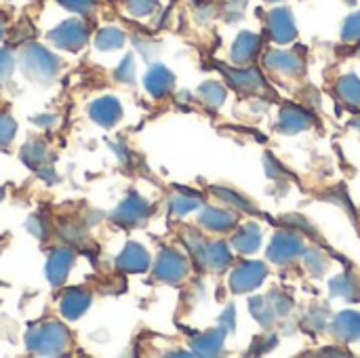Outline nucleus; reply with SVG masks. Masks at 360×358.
I'll list each match as a JSON object with an SVG mask.
<instances>
[{
  "mask_svg": "<svg viewBox=\"0 0 360 358\" xmlns=\"http://www.w3.org/2000/svg\"><path fill=\"white\" fill-rule=\"evenodd\" d=\"M21 70L30 80L49 82L59 72V59L40 44H30L21 53Z\"/></svg>",
  "mask_w": 360,
  "mask_h": 358,
  "instance_id": "2",
  "label": "nucleus"
},
{
  "mask_svg": "<svg viewBox=\"0 0 360 358\" xmlns=\"http://www.w3.org/2000/svg\"><path fill=\"white\" fill-rule=\"evenodd\" d=\"M2 32H4V27H2V21H0V38H2Z\"/></svg>",
  "mask_w": 360,
  "mask_h": 358,
  "instance_id": "18",
  "label": "nucleus"
},
{
  "mask_svg": "<svg viewBox=\"0 0 360 358\" xmlns=\"http://www.w3.org/2000/svg\"><path fill=\"white\" fill-rule=\"evenodd\" d=\"M95 42H97V46L103 49V51L118 49V46H122V42H124V34H122L120 30H116V27H105V30H101V32L97 34Z\"/></svg>",
  "mask_w": 360,
  "mask_h": 358,
  "instance_id": "11",
  "label": "nucleus"
},
{
  "mask_svg": "<svg viewBox=\"0 0 360 358\" xmlns=\"http://www.w3.org/2000/svg\"><path fill=\"white\" fill-rule=\"evenodd\" d=\"M146 87H148V91H152L154 95H160V93H165V91L171 87V74H169L165 68H154V70L148 74V78H146Z\"/></svg>",
  "mask_w": 360,
  "mask_h": 358,
  "instance_id": "10",
  "label": "nucleus"
},
{
  "mask_svg": "<svg viewBox=\"0 0 360 358\" xmlns=\"http://www.w3.org/2000/svg\"><path fill=\"white\" fill-rule=\"evenodd\" d=\"M127 6H129L131 13H135V15L141 17V15H148V13L154 11L156 0H127Z\"/></svg>",
  "mask_w": 360,
  "mask_h": 358,
  "instance_id": "15",
  "label": "nucleus"
},
{
  "mask_svg": "<svg viewBox=\"0 0 360 358\" xmlns=\"http://www.w3.org/2000/svg\"><path fill=\"white\" fill-rule=\"evenodd\" d=\"M86 38H89L86 25L82 21H78V19H68L61 25H57L53 32H49V40L55 46H61V49H68V51L82 49Z\"/></svg>",
  "mask_w": 360,
  "mask_h": 358,
  "instance_id": "3",
  "label": "nucleus"
},
{
  "mask_svg": "<svg viewBox=\"0 0 360 358\" xmlns=\"http://www.w3.org/2000/svg\"><path fill=\"white\" fill-rule=\"evenodd\" d=\"M13 68H15V59L8 51L0 49V82H4L11 74H13Z\"/></svg>",
  "mask_w": 360,
  "mask_h": 358,
  "instance_id": "16",
  "label": "nucleus"
},
{
  "mask_svg": "<svg viewBox=\"0 0 360 358\" xmlns=\"http://www.w3.org/2000/svg\"><path fill=\"white\" fill-rule=\"evenodd\" d=\"M15 133H17V124L11 116L2 114L0 116V148H6L11 146V141L15 139Z\"/></svg>",
  "mask_w": 360,
  "mask_h": 358,
  "instance_id": "13",
  "label": "nucleus"
},
{
  "mask_svg": "<svg viewBox=\"0 0 360 358\" xmlns=\"http://www.w3.org/2000/svg\"><path fill=\"white\" fill-rule=\"evenodd\" d=\"M74 264V251L68 249V247H61V249H55L46 262V276L51 281V285H61L70 272Z\"/></svg>",
  "mask_w": 360,
  "mask_h": 358,
  "instance_id": "4",
  "label": "nucleus"
},
{
  "mask_svg": "<svg viewBox=\"0 0 360 358\" xmlns=\"http://www.w3.org/2000/svg\"><path fill=\"white\" fill-rule=\"evenodd\" d=\"M57 2L74 13H91L95 6V0H57Z\"/></svg>",
  "mask_w": 360,
  "mask_h": 358,
  "instance_id": "14",
  "label": "nucleus"
},
{
  "mask_svg": "<svg viewBox=\"0 0 360 358\" xmlns=\"http://www.w3.org/2000/svg\"><path fill=\"white\" fill-rule=\"evenodd\" d=\"M91 118L101 127H112L120 118V103L114 97H101L91 106Z\"/></svg>",
  "mask_w": 360,
  "mask_h": 358,
  "instance_id": "5",
  "label": "nucleus"
},
{
  "mask_svg": "<svg viewBox=\"0 0 360 358\" xmlns=\"http://www.w3.org/2000/svg\"><path fill=\"white\" fill-rule=\"evenodd\" d=\"M89 304H91V298H89L86 291L76 289V287L74 289H68L63 293V298H61V314L65 319L74 321V319H78L89 308Z\"/></svg>",
  "mask_w": 360,
  "mask_h": 358,
  "instance_id": "6",
  "label": "nucleus"
},
{
  "mask_svg": "<svg viewBox=\"0 0 360 358\" xmlns=\"http://www.w3.org/2000/svg\"><path fill=\"white\" fill-rule=\"evenodd\" d=\"M133 74H135V70H133L131 57H127V59L122 61V65L116 70V76H118L120 80H133Z\"/></svg>",
  "mask_w": 360,
  "mask_h": 358,
  "instance_id": "17",
  "label": "nucleus"
},
{
  "mask_svg": "<svg viewBox=\"0 0 360 358\" xmlns=\"http://www.w3.org/2000/svg\"><path fill=\"white\" fill-rule=\"evenodd\" d=\"M118 266L129 272H141L148 266V253L139 245H129L124 253L118 257Z\"/></svg>",
  "mask_w": 360,
  "mask_h": 358,
  "instance_id": "7",
  "label": "nucleus"
},
{
  "mask_svg": "<svg viewBox=\"0 0 360 358\" xmlns=\"http://www.w3.org/2000/svg\"><path fill=\"white\" fill-rule=\"evenodd\" d=\"M184 272V266H181V260L175 255V253H165L156 266V274L165 281H175L179 274Z\"/></svg>",
  "mask_w": 360,
  "mask_h": 358,
  "instance_id": "9",
  "label": "nucleus"
},
{
  "mask_svg": "<svg viewBox=\"0 0 360 358\" xmlns=\"http://www.w3.org/2000/svg\"><path fill=\"white\" fill-rule=\"evenodd\" d=\"M44 156H46V148L40 143V141H34V143H27L21 152V158L27 162V165H44Z\"/></svg>",
  "mask_w": 360,
  "mask_h": 358,
  "instance_id": "12",
  "label": "nucleus"
},
{
  "mask_svg": "<svg viewBox=\"0 0 360 358\" xmlns=\"http://www.w3.org/2000/svg\"><path fill=\"white\" fill-rule=\"evenodd\" d=\"M0 198H2V190H0Z\"/></svg>",
  "mask_w": 360,
  "mask_h": 358,
  "instance_id": "19",
  "label": "nucleus"
},
{
  "mask_svg": "<svg viewBox=\"0 0 360 358\" xmlns=\"http://www.w3.org/2000/svg\"><path fill=\"white\" fill-rule=\"evenodd\" d=\"M146 211H148V205L139 198H129L127 203L120 205V209L114 213V217L120 222V224H137L141 217H146Z\"/></svg>",
  "mask_w": 360,
  "mask_h": 358,
  "instance_id": "8",
  "label": "nucleus"
},
{
  "mask_svg": "<svg viewBox=\"0 0 360 358\" xmlns=\"http://www.w3.org/2000/svg\"><path fill=\"white\" fill-rule=\"evenodd\" d=\"M25 344H27L30 352L55 357V354H61L70 346V335L61 323L49 321V323L32 327L25 338Z\"/></svg>",
  "mask_w": 360,
  "mask_h": 358,
  "instance_id": "1",
  "label": "nucleus"
}]
</instances>
